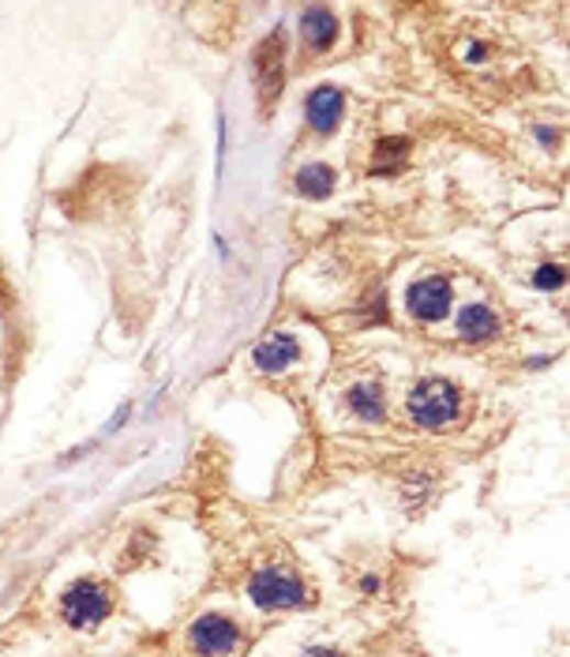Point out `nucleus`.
<instances>
[{"label":"nucleus","mask_w":570,"mask_h":657,"mask_svg":"<svg viewBox=\"0 0 570 657\" xmlns=\"http://www.w3.org/2000/svg\"><path fill=\"white\" fill-rule=\"evenodd\" d=\"M458 409H462V398H458L454 383H447V380H420L406 395L409 421L420 428H443L454 421Z\"/></svg>","instance_id":"f257e3e1"},{"label":"nucleus","mask_w":570,"mask_h":657,"mask_svg":"<svg viewBox=\"0 0 570 657\" xmlns=\"http://www.w3.org/2000/svg\"><path fill=\"white\" fill-rule=\"evenodd\" d=\"M61 613L76 632H90L113 613V598H109L106 582L98 579H76L61 598Z\"/></svg>","instance_id":"f03ea898"},{"label":"nucleus","mask_w":570,"mask_h":657,"mask_svg":"<svg viewBox=\"0 0 570 657\" xmlns=\"http://www.w3.org/2000/svg\"><path fill=\"white\" fill-rule=\"evenodd\" d=\"M248 594L260 609H271V613H278V609H300L308 605V587L297 579L289 568H263L252 574V582H248Z\"/></svg>","instance_id":"7ed1b4c3"},{"label":"nucleus","mask_w":570,"mask_h":657,"mask_svg":"<svg viewBox=\"0 0 570 657\" xmlns=\"http://www.w3.org/2000/svg\"><path fill=\"white\" fill-rule=\"evenodd\" d=\"M252 72H255V90H260V109H263V113H271L274 102H278V95H282V84H285V42H282V31L266 34V39L255 45Z\"/></svg>","instance_id":"20e7f679"},{"label":"nucleus","mask_w":570,"mask_h":657,"mask_svg":"<svg viewBox=\"0 0 570 657\" xmlns=\"http://www.w3.org/2000/svg\"><path fill=\"white\" fill-rule=\"evenodd\" d=\"M241 627L222 613H207L191 624V650L199 657H229L241 650Z\"/></svg>","instance_id":"39448f33"},{"label":"nucleus","mask_w":570,"mask_h":657,"mask_svg":"<svg viewBox=\"0 0 570 657\" xmlns=\"http://www.w3.org/2000/svg\"><path fill=\"white\" fill-rule=\"evenodd\" d=\"M450 300H454V289H450V282L443 275H431V278H420L409 286V316L413 319H425V324H439V319H447L450 313Z\"/></svg>","instance_id":"423d86ee"},{"label":"nucleus","mask_w":570,"mask_h":657,"mask_svg":"<svg viewBox=\"0 0 570 657\" xmlns=\"http://www.w3.org/2000/svg\"><path fill=\"white\" fill-rule=\"evenodd\" d=\"M305 113H308V124L316 128L319 135H330V132H338V124H342V113H346V98H342V90L338 87H316L308 95V102H305Z\"/></svg>","instance_id":"0eeeda50"},{"label":"nucleus","mask_w":570,"mask_h":657,"mask_svg":"<svg viewBox=\"0 0 570 657\" xmlns=\"http://www.w3.org/2000/svg\"><path fill=\"white\" fill-rule=\"evenodd\" d=\"M252 361H255V369H260V372L278 376V372H285L289 364L300 361V342L293 339V335L278 331V335H271V339H263L260 346H255Z\"/></svg>","instance_id":"6e6552de"},{"label":"nucleus","mask_w":570,"mask_h":657,"mask_svg":"<svg viewBox=\"0 0 570 657\" xmlns=\"http://www.w3.org/2000/svg\"><path fill=\"white\" fill-rule=\"evenodd\" d=\"M300 39H305L311 53H327L338 39L335 12H330V8H319V4L305 8V15H300Z\"/></svg>","instance_id":"1a4fd4ad"},{"label":"nucleus","mask_w":570,"mask_h":657,"mask_svg":"<svg viewBox=\"0 0 570 657\" xmlns=\"http://www.w3.org/2000/svg\"><path fill=\"white\" fill-rule=\"evenodd\" d=\"M495 331H500V319L489 305H469L462 308V316H458V335H462L465 342H489L495 339Z\"/></svg>","instance_id":"9d476101"},{"label":"nucleus","mask_w":570,"mask_h":657,"mask_svg":"<svg viewBox=\"0 0 570 657\" xmlns=\"http://www.w3.org/2000/svg\"><path fill=\"white\" fill-rule=\"evenodd\" d=\"M346 406L353 409L357 417H364V421H383V414H387L380 383H357V387H349Z\"/></svg>","instance_id":"9b49d317"},{"label":"nucleus","mask_w":570,"mask_h":657,"mask_svg":"<svg viewBox=\"0 0 570 657\" xmlns=\"http://www.w3.org/2000/svg\"><path fill=\"white\" fill-rule=\"evenodd\" d=\"M293 185H297L300 196H308V199H327L338 185V173L324 166V162H311V166L297 169V180H293Z\"/></svg>","instance_id":"f8f14e48"},{"label":"nucleus","mask_w":570,"mask_h":657,"mask_svg":"<svg viewBox=\"0 0 570 657\" xmlns=\"http://www.w3.org/2000/svg\"><path fill=\"white\" fill-rule=\"evenodd\" d=\"M406 140H380L375 143V158H372V173L375 177H383V173H394L402 166V158H406Z\"/></svg>","instance_id":"ddd939ff"},{"label":"nucleus","mask_w":570,"mask_h":657,"mask_svg":"<svg viewBox=\"0 0 570 657\" xmlns=\"http://www.w3.org/2000/svg\"><path fill=\"white\" fill-rule=\"evenodd\" d=\"M567 282V271L559 267V263H545V267L533 275V286H540V289H559Z\"/></svg>","instance_id":"4468645a"},{"label":"nucleus","mask_w":570,"mask_h":657,"mask_svg":"<svg viewBox=\"0 0 570 657\" xmlns=\"http://www.w3.org/2000/svg\"><path fill=\"white\" fill-rule=\"evenodd\" d=\"M305 657H346V654L338 646H308Z\"/></svg>","instance_id":"2eb2a0df"},{"label":"nucleus","mask_w":570,"mask_h":657,"mask_svg":"<svg viewBox=\"0 0 570 657\" xmlns=\"http://www.w3.org/2000/svg\"><path fill=\"white\" fill-rule=\"evenodd\" d=\"M537 135H540V140H545V143H559V135L551 132V128H537Z\"/></svg>","instance_id":"dca6fc26"}]
</instances>
